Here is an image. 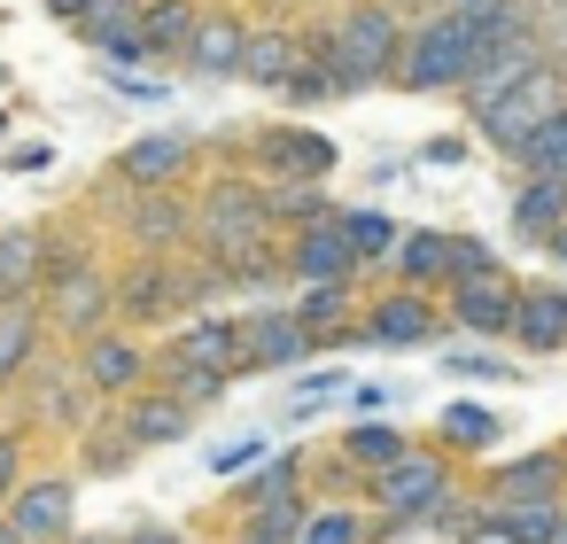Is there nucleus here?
I'll return each mask as SVG.
<instances>
[{"label": "nucleus", "mask_w": 567, "mask_h": 544, "mask_svg": "<svg viewBox=\"0 0 567 544\" xmlns=\"http://www.w3.org/2000/svg\"><path fill=\"white\" fill-rule=\"evenodd\" d=\"M559 102H567V71H559V55H551V63H544V71H528L505 102H489V110L474 117V133H482L497 156H513V148H520V141H528V133L559 110Z\"/></svg>", "instance_id": "13"}, {"label": "nucleus", "mask_w": 567, "mask_h": 544, "mask_svg": "<svg viewBox=\"0 0 567 544\" xmlns=\"http://www.w3.org/2000/svg\"><path fill=\"white\" fill-rule=\"evenodd\" d=\"M32 474V435L17 428V420H0V505L17 497V482Z\"/></svg>", "instance_id": "42"}, {"label": "nucleus", "mask_w": 567, "mask_h": 544, "mask_svg": "<svg viewBox=\"0 0 567 544\" xmlns=\"http://www.w3.org/2000/svg\"><path fill=\"white\" fill-rule=\"evenodd\" d=\"M474 273H497V249L482 234H451V280H474ZM443 280V288H451Z\"/></svg>", "instance_id": "43"}, {"label": "nucleus", "mask_w": 567, "mask_h": 544, "mask_svg": "<svg viewBox=\"0 0 567 544\" xmlns=\"http://www.w3.org/2000/svg\"><path fill=\"white\" fill-rule=\"evenodd\" d=\"M40 164H48V148H40V141H24V148H9V172H40Z\"/></svg>", "instance_id": "50"}, {"label": "nucleus", "mask_w": 567, "mask_h": 544, "mask_svg": "<svg viewBox=\"0 0 567 544\" xmlns=\"http://www.w3.org/2000/svg\"><path fill=\"white\" fill-rule=\"evenodd\" d=\"M48 350V319H40V296H0V397H9L32 358Z\"/></svg>", "instance_id": "26"}, {"label": "nucleus", "mask_w": 567, "mask_h": 544, "mask_svg": "<svg viewBox=\"0 0 567 544\" xmlns=\"http://www.w3.org/2000/svg\"><path fill=\"white\" fill-rule=\"evenodd\" d=\"M249 9H272V17H296V9H319V17H327V9H350V0H249Z\"/></svg>", "instance_id": "48"}, {"label": "nucleus", "mask_w": 567, "mask_h": 544, "mask_svg": "<svg viewBox=\"0 0 567 544\" xmlns=\"http://www.w3.org/2000/svg\"><path fill=\"white\" fill-rule=\"evenodd\" d=\"M272 102H288V110H327V102H334V79H327V63L311 55V40H303V63H296V79H288Z\"/></svg>", "instance_id": "41"}, {"label": "nucleus", "mask_w": 567, "mask_h": 544, "mask_svg": "<svg viewBox=\"0 0 567 544\" xmlns=\"http://www.w3.org/2000/svg\"><path fill=\"white\" fill-rule=\"evenodd\" d=\"M0 544H17V528H9V521H0Z\"/></svg>", "instance_id": "54"}, {"label": "nucleus", "mask_w": 567, "mask_h": 544, "mask_svg": "<svg viewBox=\"0 0 567 544\" xmlns=\"http://www.w3.org/2000/svg\"><path fill=\"white\" fill-rule=\"evenodd\" d=\"M342 234H350V249H358V265H365V273H381L404 226H396L389 211H365V203H342Z\"/></svg>", "instance_id": "36"}, {"label": "nucleus", "mask_w": 567, "mask_h": 544, "mask_svg": "<svg viewBox=\"0 0 567 544\" xmlns=\"http://www.w3.org/2000/svg\"><path fill=\"white\" fill-rule=\"evenodd\" d=\"M9 404H17V428H24V435H48V428H55V435H79V428L102 412V404L86 397V381H79V366H71L63 342H48V350L32 358V373L9 389Z\"/></svg>", "instance_id": "5"}, {"label": "nucleus", "mask_w": 567, "mask_h": 544, "mask_svg": "<svg viewBox=\"0 0 567 544\" xmlns=\"http://www.w3.org/2000/svg\"><path fill=\"white\" fill-rule=\"evenodd\" d=\"M451 373H466V381H497V373H513L505 358H482V350H451Z\"/></svg>", "instance_id": "46"}, {"label": "nucleus", "mask_w": 567, "mask_h": 544, "mask_svg": "<svg viewBox=\"0 0 567 544\" xmlns=\"http://www.w3.org/2000/svg\"><path fill=\"white\" fill-rule=\"evenodd\" d=\"M544 40H551V55H559V71H567V24H551Z\"/></svg>", "instance_id": "53"}, {"label": "nucleus", "mask_w": 567, "mask_h": 544, "mask_svg": "<svg viewBox=\"0 0 567 544\" xmlns=\"http://www.w3.org/2000/svg\"><path fill=\"white\" fill-rule=\"evenodd\" d=\"M482 497H489V505H513V497H567V459H559V451L497 459V466L482 474Z\"/></svg>", "instance_id": "25"}, {"label": "nucleus", "mask_w": 567, "mask_h": 544, "mask_svg": "<svg viewBox=\"0 0 567 544\" xmlns=\"http://www.w3.org/2000/svg\"><path fill=\"white\" fill-rule=\"evenodd\" d=\"M280 265H288V288H311V280H365L350 234H342V211L319 218V226H296L280 234Z\"/></svg>", "instance_id": "17"}, {"label": "nucleus", "mask_w": 567, "mask_h": 544, "mask_svg": "<svg viewBox=\"0 0 567 544\" xmlns=\"http://www.w3.org/2000/svg\"><path fill=\"white\" fill-rule=\"evenodd\" d=\"M0 141H9V110H0Z\"/></svg>", "instance_id": "55"}, {"label": "nucleus", "mask_w": 567, "mask_h": 544, "mask_svg": "<svg viewBox=\"0 0 567 544\" xmlns=\"http://www.w3.org/2000/svg\"><path fill=\"white\" fill-rule=\"evenodd\" d=\"M505 164H513V172H544V179H567V102H559V110H551V117H544V125H536V133H528L520 148H513V156H505Z\"/></svg>", "instance_id": "37"}, {"label": "nucleus", "mask_w": 567, "mask_h": 544, "mask_svg": "<svg viewBox=\"0 0 567 544\" xmlns=\"http://www.w3.org/2000/svg\"><path fill=\"white\" fill-rule=\"evenodd\" d=\"M179 319H187V273H179V257H125L117 265V327L172 335Z\"/></svg>", "instance_id": "10"}, {"label": "nucleus", "mask_w": 567, "mask_h": 544, "mask_svg": "<svg viewBox=\"0 0 567 544\" xmlns=\"http://www.w3.org/2000/svg\"><path fill=\"white\" fill-rule=\"evenodd\" d=\"M0 521L17 528V544H71V536H79V474H71V466L24 474L17 497L0 505Z\"/></svg>", "instance_id": "12"}, {"label": "nucleus", "mask_w": 567, "mask_h": 544, "mask_svg": "<svg viewBox=\"0 0 567 544\" xmlns=\"http://www.w3.org/2000/svg\"><path fill=\"white\" fill-rule=\"evenodd\" d=\"M48 280V226L24 218V226H0V296H40Z\"/></svg>", "instance_id": "30"}, {"label": "nucleus", "mask_w": 567, "mask_h": 544, "mask_svg": "<svg viewBox=\"0 0 567 544\" xmlns=\"http://www.w3.org/2000/svg\"><path fill=\"white\" fill-rule=\"evenodd\" d=\"M234 133H241V141H218L210 156H218V164H241V172H257V179H311V187H327L334 164H342L334 133H319V125H303V117L234 125Z\"/></svg>", "instance_id": "2"}, {"label": "nucleus", "mask_w": 567, "mask_h": 544, "mask_svg": "<svg viewBox=\"0 0 567 544\" xmlns=\"http://www.w3.org/2000/svg\"><path fill=\"white\" fill-rule=\"evenodd\" d=\"M125 544H203L195 528H172V521H141V528H125Z\"/></svg>", "instance_id": "47"}, {"label": "nucleus", "mask_w": 567, "mask_h": 544, "mask_svg": "<svg viewBox=\"0 0 567 544\" xmlns=\"http://www.w3.org/2000/svg\"><path fill=\"white\" fill-rule=\"evenodd\" d=\"M117 195V242L133 257H187L195 249V195L187 187H148V195Z\"/></svg>", "instance_id": "9"}, {"label": "nucleus", "mask_w": 567, "mask_h": 544, "mask_svg": "<svg viewBox=\"0 0 567 544\" xmlns=\"http://www.w3.org/2000/svg\"><path fill=\"white\" fill-rule=\"evenodd\" d=\"M71 443H86V451H79V474H102V482H110V474H125V466L141 459V451L125 443V428H117V412H110V404H102Z\"/></svg>", "instance_id": "34"}, {"label": "nucleus", "mask_w": 567, "mask_h": 544, "mask_svg": "<svg viewBox=\"0 0 567 544\" xmlns=\"http://www.w3.org/2000/svg\"><path fill=\"white\" fill-rule=\"evenodd\" d=\"M303 63V17H249V48H241V86L280 94Z\"/></svg>", "instance_id": "20"}, {"label": "nucleus", "mask_w": 567, "mask_h": 544, "mask_svg": "<svg viewBox=\"0 0 567 544\" xmlns=\"http://www.w3.org/2000/svg\"><path fill=\"white\" fill-rule=\"evenodd\" d=\"M110 412H117V428H125V443H133V451H164V443H187V435H195V404H179V397H172V389H156V381H148V389H133V397H125V404H110Z\"/></svg>", "instance_id": "24"}, {"label": "nucleus", "mask_w": 567, "mask_h": 544, "mask_svg": "<svg viewBox=\"0 0 567 544\" xmlns=\"http://www.w3.org/2000/svg\"><path fill=\"white\" fill-rule=\"evenodd\" d=\"M241 48H249V0H203V17H195V40H187L179 71L226 86V79H241Z\"/></svg>", "instance_id": "15"}, {"label": "nucleus", "mask_w": 567, "mask_h": 544, "mask_svg": "<svg viewBox=\"0 0 567 544\" xmlns=\"http://www.w3.org/2000/svg\"><path fill=\"white\" fill-rule=\"evenodd\" d=\"M489 513L505 521L513 544H559V513H567V497H513V505H489Z\"/></svg>", "instance_id": "38"}, {"label": "nucleus", "mask_w": 567, "mask_h": 544, "mask_svg": "<svg viewBox=\"0 0 567 544\" xmlns=\"http://www.w3.org/2000/svg\"><path fill=\"white\" fill-rule=\"evenodd\" d=\"M40 319H48V342H63V350H79L86 335L117 327V265L86 257V265L55 273V280L40 288Z\"/></svg>", "instance_id": "6"}, {"label": "nucleus", "mask_w": 567, "mask_h": 544, "mask_svg": "<svg viewBox=\"0 0 567 544\" xmlns=\"http://www.w3.org/2000/svg\"><path fill=\"white\" fill-rule=\"evenodd\" d=\"M40 9H48V17H55V24H63V32H71V24H79V17H86V9H94V0H40Z\"/></svg>", "instance_id": "49"}, {"label": "nucleus", "mask_w": 567, "mask_h": 544, "mask_svg": "<svg viewBox=\"0 0 567 544\" xmlns=\"http://www.w3.org/2000/svg\"><path fill=\"white\" fill-rule=\"evenodd\" d=\"M280 497H311V459L303 451H265L257 474L226 497L234 513H257V505H280Z\"/></svg>", "instance_id": "29"}, {"label": "nucleus", "mask_w": 567, "mask_h": 544, "mask_svg": "<svg viewBox=\"0 0 567 544\" xmlns=\"http://www.w3.org/2000/svg\"><path fill=\"white\" fill-rule=\"evenodd\" d=\"M71 544H125V536H110V528H79Z\"/></svg>", "instance_id": "52"}, {"label": "nucleus", "mask_w": 567, "mask_h": 544, "mask_svg": "<svg viewBox=\"0 0 567 544\" xmlns=\"http://www.w3.org/2000/svg\"><path fill=\"white\" fill-rule=\"evenodd\" d=\"M435 435H443L451 459H474V451H489V443L505 435V420H497L489 404H474V397H451V404L435 412Z\"/></svg>", "instance_id": "33"}, {"label": "nucleus", "mask_w": 567, "mask_h": 544, "mask_svg": "<svg viewBox=\"0 0 567 544\" xmlns=\"http://www.w3.org/2000/svg\"><path fill=\"white\" fill-rule=\"evenodd\" d=\"M156 389H172L179 404H195V412H203V404H218V397H226V373H210V366H187V358H164V350H156Z\"/></svg>", "instance_id": "39"}, {"label": "nucleus", "mask_w": 567, "mask_h": 544, "mask_svg": "<svg viewBox=\"0 0 567 544\" xmlns=\"http://www.w3.org/2000/svg\"><path fill=\"white\" fill-rule=\"evenodd\" d=\"M311 358H319V342L303 335L288 296L241 304V373H288V366H311Z\"/></svg>", "instance_id": "14"}, {"label": "nucleus", "mask_w": 567, "mask_h": 544, "mask_svg": "<svg viewBox=\"0 0 567 544\" xmlns=\"http://www.w3.org/2000/svg\"><path fill=\"white\" fill-rule=\"evenodd\" d=\"M265 451H272L265 435H241V443H218V451H210V474H241V466H257Z\"/></svg>", "instance_id": "45"}, {"label": "nucleus", "mask_w": 567, "mask_h": 544, "mask_svg": "<svg viewBox=\"0 0 567 544\" xmlns=\"http://www.w3.org/2000/svg\"><path fill=\"white\" fill-rule=\"evenodd\" d=\"M404 451H412V435H404L396 420H373V412H365L358 428H342V443H334V459H342V466H358L365 482H373L381 466H396Z\"/></svg>", "instance_id": "32"}, {"label": "nucleus", "mask_w": 567, "mask_h": 544, "mask_svg": "<svg viewBox=\"0 0 567 544\" xmlns=\"http://www.w3.org/2000/svg\"><path fill=\"white\" fill-rule=\"evenodd\" d=\"M71 366H79V381H86L94 404H125L133 389L156 381V342L133 335V327H102V335H86L71 350Z\"/></svg>", "instance_id": "11"}, {"label": "nucleus", "mask_w": 567, "mask_h": 544, "mask_svg": "<svg viewBox=\"0 0 567 544\" xmlns=\"http://www.w3.org/2000/svg\"><path fill=\"white\" fill-rule=\"evenodd\" d=\"M358 304H365L358 280H311V288H288V311L303 319V335H311L319 350L358 342Z\"/></svg>", "instance_id": "22"}, {"label": "nucleus", "mask_w": 567, "mask_h": 544, "mask_svg": "<svg viewBox=\"0 0 567 544\" xmlns=\"http://www.w3.org/2000/svg\"><path fill=\"white\" fill-rule=\"evenodd\" d=\"M474 63H482V48L466 32V17L443 0V9H427V17L404 24V55H396V79L389 86H404V94H458Z\"/></svg>", "instance_id": "4"}, {"label": "nucleus", "mask_w": 567, "mask_h": 544, "mask_svg": "<svg viewBox=\"0 0 567 544\" xmlns=\"http://www.w3.org/2000/svg\"><path fill=\"white\" fill-rule=\"evenodd\" d=\"M451 319H443V296L435 288H404V280H381L365 304H358V342L365 350H427L443 342Z\"/></svg>", "instance_id": "7"}, {"label": "nucleus", "mask_w": 567, "mask_h": 544, "mask_svg": "<svg viewBox=\"0 0 567 544\" xmlns=\"http://www.w3.org/2000/svg\"><path fill=\"white\" fill-rule=\"evenodd\" d=\"M164 358H187V366H210V373H226V381H241V311H187L164 342H156Z\"/></svg>", "instance_id": "18"}, {"label": "nucleus", "mask_w": 567, "mask_h": 544, "mask_svg": "<svg viewBox=\"0 0 567 544\" xmlns=\"http://www.w3.org/2000/svg\"><path fill=\"white\" fill-rule=\"evenodd\" d=\"M458 490V459L443 443H412L396 466H381L365 482V505H373V536H396V528H427V513Z\"/></svg>", "instance_id": "3"}, {"label": "nucleus", "mask_w": 567, "mask_h": 544, "mask_svg": "<svg viewBox=\"0 0 567 544\" xmlns=\"http://www.w3.org/2000/svg\"><path fill=\"white\" fill-rule=\"evenodd\" d=\"M342 389H350V373H342V366H311V373H303V389H296V412H319V404H327V397H342Z\"/></svg>", "instance_id": "44"}, {"label": "nucleus", "mask_w": 567, "mask_h": 544, "mask_svg": "<svg viewBox=\"0 0 567 544\" xmlns=\"http://www.w3.org/2000/svg\"><path fill=\"white\" fill-rule=\"evenodd\" d=\"M544 63H551V40H544V32H536V40H513V48H489V55L466 71V86H458V110H466V125H474L489 102H505V94H513L528 71H544Z\"/></svg>", "instance_id": "21"}, {"label": "nucleus", "mask_w": 567, "mask_h": 544, "mask_svg": "<svg viewBox=\"0 0 567 544\" xmlns=\"http://www.w3.org/2000/svg\"><path fill=\"white\" fill-rule=\"evenodd\" d=\"M513 234L528 242V249H544L559 226H567V179H544V172H520L513 179Z\"/></svg>", "instance_id": "28"}, {"label": "nucleus", "mask_w": 567, "mask_h": 544, "mask_svg": "<svg viewBox=\"0 0 567 544\" xmlns=\"http://www.w3.org/2000/svg\"><path fill=\"white\" fill-rule=\"evenodd\" d=\"M203 164H210V141L172 125V133H141V141H125V148L110 156L102 187H125V195H148V187H195Z\"/></svg>", "instance_id": "8"}, {"label": "nucleus", "mask_w": 567, "mask_h": 544, "mask_svg": "<svg viewBox=\"0 0 567 544\" xmlns=\"http://www.w3.org/2000/svg\"><path fill=\"white\" fill-rule=\"evenodd\" d=\"M71 40H79L86 55H102L110 71L148 63V40H141V0H94V9L71 24Z\"/></svg>", "instance_id": "23"}, {"label": "nucleus", "mask_w": 567, "mask_h": 544, "mask_svg": "<svg viewBox=\"0 0 567 544\" xmlns=\"http://www.w3.org/2000/svg\"><path fill=\"white\" fill-rule=\"evenodd\" d=\"M513 296H520V280L497 265V273L451 280V288H443V319H451V335H466V342H505V327H513Z\"/></svg>", "instance_id": "16"}, {"label": "nucleus", "mask_w": 567, "mask_h": 544, "mask_svg": "<svg viewBox=\"0 0 567 544\" xmlns=\"http://www.w3.org/2000/svg\"><path fill=\"white\" fill-rule=\"evenodd\" d=\"M505 342H513L520 358H559V350H567V280H520Z\"/></svg>", "instance_id": "19"}, {"label": "nucleus", "mask_w": 567, "mask_h": 544, "mask_svg": "<svg viewBox=\"0 0 567 544\" xmlns=\"http://www.w3.org/2000/svg\"><path fill=\"white\" fill-rule=\"evenodd\" d=\"M404 9L396 0H350V9H327V17H303V40L311 55L327 63L334 79V102L350 94H373L396 79V55H404Z\"/></svg>", "instance_id": "1"}, {"label": "nucleus", "mask_w": 567, "mask_h": 544, "mask_svg": "<svg viewBox=\"0 0 567 544\" xmlns=\"http://www.w3.org/2000/svg\"><path fill=\"white\" fill-rule=\"evenodd\" d=\"M195 17H203V0H141V40H148V63L179 71L187 40H195Z\"/></svg>", "instance_id": "31"}, {"label": "nucleus", "mask_w": 567, "mask_h": 544, "mask_svg": "<svg viewBox=\"0 0 567 544\" xmlns=\"http://www.w3.org/2000/svg\"><path fill=\"white\" fill-rule=\"evenodd\" d=\"M544 257H551V265H559V280H567V226H559V234L544 242Z\"/></svg>", "instance_id": "51"}, {"label": "nucleus", "mask_w": 567, "mask_h": 544, "mask_svg": "<svg viewBox=\"0 0 567 544\" xmlns=\"http://www.w3.org/2000/svg\"><path fill=\"white\" fill-rule=\"evenodd\" d=\"M551 451H559V459H567V435H559V443H551Z\"/></svg>", "instance_id": "56"}, {"label": "nucleus", "mask_w": 567, "mask_h": 544, "mask_svg": "<svg viewBox=\"0 0 567 544\" xmlns=\"http://www.w3.org/2000/svg\"><path fill=\"white\" fill-rule=\"evenodd\" d=\"M559 544H567V513H559Z\"/></svg>", "instance_id": "57"}, {"label": "nucleus", "mask_w": 567, "mask_h": 544, "mask_svg": "<svg viewBox=\"0 0 567 544\" xmlns=\"http://www.w3.org/2000/svg\"><path fill=\"white\" fill-rule=\"evenodd\" d=\"M265 203H272V226H280V234L319 226V218H334V211H342V203H334L327 187H311V179H265Z\"/></svg>", "instance_id": "35"}, {"label": "nucleus", "mask_w": 567, "mask_h": 544, "mask_svg": "<svg viewBox=\"0 0 567 544\" xmlns=\"http://www.w3.org/2000/svg\"><path fill=\"white\" fill-rule=\"evenodd\" d=\"M296 544H373V521H365L358 505H319V497H311Z\"/></svg>", "instance_id": "40"}, {"label": "nucleus", "mask_w": 567, "mask_h": 544, "mask_svg": "<svg viewBox=\"0 0 567 544\" xmlns=\"http://www.w3.org/2000/svg\"><path fill=\"white\" fill-rule=\"evenodd\" d=\"M381 273L404 280V288H435V296H443V280H451V234H443V226H404Z\"/></svg>", "instance_id": "27"}]
</instances>
